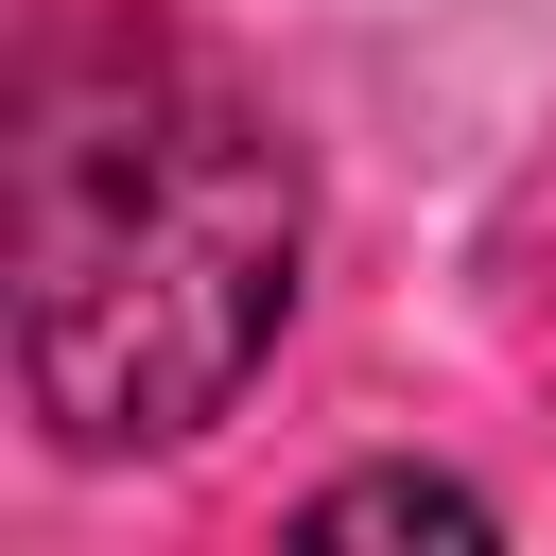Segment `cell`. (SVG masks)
<instances>
[{
	"label": "cell",
	"instance_id": "obj_1",
	"mask_svg": "<svg viewBox=\"0 0 556 556\" xmlns=\"http://www.w3.org/2000/svg\"><path fill=\"white\" fill-rule=\"evenodd\" d=\"M295 261H313L295 139L226 70H191L174 35H70L35 70L0 278H17V400L52 452L87 469L191 452L261 382Z\"/></svg>",
	"mask_w": 556,
	"mask_h": 556
},
{
	"label": "cell",
	"instance_id": "obj_2",
	"mask_svg": "<svg viewBox=\"0 0 556 556\" xmlns=\"http://www.w3.org/2000/svg\"><path fill=\"white\" fill-rule=\"evenodd\" d=\"M295 539H452V556H469V539H486V504H469L452 469H348V486H313V504H295Z\"/></svg>",
	"mask_w": 556,
	"mask_h": 556
}]
</instances>
